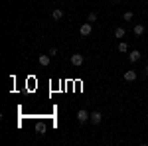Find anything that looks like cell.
Masks as SVG:
<instances>
[{
  "mask_svg": "<svg viewBox=\"0 0 148 146\" xmlns=\"http://www.w3.org/2000/svg\"><path fill=\"white\" fill-rule=\"evenodd\" d=\"M75 117H77V121H79V123L83 124V123H87V121L91 119V112H89V111H85V109H79Z\"/></svg>",
  "mask_w": 148,
  "mask_h": 146,
  "instance_id": "1",
  "label": "cell"
},
{
  "mask_svg": "<svg viewBox=\"0 0 148 146\" xmlns=\"http://www.w3.org/2000/svg\"><path fill=\"white\" fill-rule=\"evenodd\" d=\"M91 30H93L91 22H87V24H83V26L79 28V34L83 36V38H87V36H91Z\"/></svg>",
  "mask_w": 148,
  "mask_h": 146,
  "instance_id": "2",
  "label": "cell"
},
{
  "mask_svg": "<svg viewBox=\"0 0 148 146\" xmlns=\"http://www.w3.org/2000/svg\"><path fill=\"white\" fill-rule=\"evenodd\" d=\"M83 61H85V57L81 56V53H73V56H71V63H73L75 67H79V65H83Z\"/></svg>",
  "mask_w": 148,
  "mask_h": 146,
  "instance_id": "3",
  "label": "cell"
},
{
  "mask_svg": "<svg viewBox=\"0 0 148 146\" xmlns=\"http://www.w3.org/2000/svg\"><path fill=\"white\" fill-rule=\"evenodd\" d=\"M123 79H125V81H128V83H132V81L136 79V71H132V69H128V71H125V75H123Z\"/></svg>",
  "mask_w": 148,
  "mask_h": 146,
  "instance_id": "4",
  "label": "cell"
},
{
  "mask_svg": "<svg viewBox=\"0 0 148 146\" xmlns=\"http://www.w3.org/2000/svg\"><path fill=\"white\" fill-rule=\"evenodd\" d=\"M89 121H91L93 124H99V123L103 121V114H101L99 111H93V112H91V119H89Z\"/></svg>",
  "mask_w": 148,
  "mask_h": 146,
  "instance_id": "5",
  "label": "cell"
},
{
  "mask_svg": "<svg viewBox=\"0 0 148 146\" xmlns=\"http://www.w3.org/2000/svg\"><path fill=\"white\" fill-rule=\"evenodd\" d=\"M49 53H42V56L38 57V61H40V65H44V67H47V65H49Z\"/></svg>",
  "mask_w": 148,
  "mask_h": 146,
  "instance_id": "6",
  "label": "cell"
},
{
  "mask_svg": "<svg viewBox=\"0 0 148 146\" xmlns=\"http://www.w3.org/2000/svg\"><path fill=\"white\" fill-rule=\"evenodd\" d=\"M140 57H142V56H140V51H138V49H134V51H130V53H128V59H130L132 63H136Z\"/></svg>",
  "mask_w": 148,
  "mask_h": 146,
  "instance_id": "7",
  "label": "cell"
},
{
  "mask_svg": "<svg viewBox=\"0 0 148 146\" xmlns=\"http://www.w3.org/2000/svg\"><path fill=\"white\" fill-rule=\"evenodd\" d=\"M144 32H146V28L142 24H136L134 26V36H144Z\"/></svg>",
  "mask_w": 148,
  "mask_h": 146,
  "instance_id": "8",
  "label": "cell"
},
{
  "mask_svg": "<svg viewBox=\"0 0 148 146\" xmlns=\"http://www.w3.org/2000/svg\"><path fill=\"white\" fill-rule=\"evenodd\" d=\"M51 18H53V20H61V18H63V10H59V8L53 10L51 12Z\"/></svg>",
  "mask_w": 148,
  "mask_h": 146,
  "instance_id": "9",
  "label": "cell"
},
{
  "mask_svg": "<svg viewBox=\"0 0 148 146\" xmlns=\"http://www.w3.org/2000/svg\"><path fill=\"white\" fill-rule=\"evenodd\" d=\"M119 51H121V53H126V51H128V44H126V42H121V44H119Z\"/></svg>",
  "mask_w": 148,
  "mask_h": 146,
  "instance_id": "10",
  "label": "cell"
},
{
  "mask_svg": "<svg viewBox=\"0 0 148 146\" xmlns=\"http://www.w3.org/2000/svg\"><path fill=\"white\" fill-rule=\"evenodd\" d=\"M125 28H116V30H114V38H125Z\"/></svg>",
  "mask_w": 148,
  "mask_h": 146,
  "instance_id": "11",
  "label": "cell"
},
{
  "mask_svg": "<svg viewBox=\"0 0 148 146\" xmlns=\"http://www.w3.org/2000/svg\"><path fill=\"white\" fill-rule=\"evenodd\" d=\"M95 20H97V12H91V14H89V16H87V22H95Z\"/></svg>",
  "mask_w": 148,
  "mask_h": 146,
  "instance_id": "12",
  "label": "cell"
},
{
  "mask_svg": "<svg viewBox=\"0 0 148 146\" xmlns=\"http://www.w3.org/2000/svg\"><path fill=\"white\" fill-rule=\"evenodd\" d=\"M123 20L130 22V20H132V12H125V14H123Z\"/></svg>",
  "mask_w": 148,
  "mask_h": 146,
  "instance_id": "13",
  "label": "cell"
},
{
  "mask_svg": "<svg viewBox=\"0 0 148 146\" xmlns=\"http://www.w3.org/2000/svg\"><path fill=\"white\" fill-rule=\"evenodd\" d=\"M47 53H49V56L53 57V56H57L59 51H57V47H49V51H47Z\"/></svg>",
  "mask_w": 148,
  "mask_h": 146,
  "instance_id": "14",
  "label": "cell"
},
{
  "mask_svg": "<svg viewBox=\"0 0 148 146\" xmlns=\"http://www.w3.org/2000/svg\"><path fill=\"white\" fill-rule=\"evenodd\" d=\"M144 73H146V75H148V65H146V67H144Z\"/></svg>",
  "mask_w": 148,
  "mask_h": 146,
  "instance_id": "15",
  "label": "cell"
},
{
  "mask_svg": "<svg viewBox=\"0 0 148 146\" xmlns=\"http://www.w3.org/2000/svg\"><path fill=\"white\" fill-rule=\"evenodd\" d=\"M116 2H119V0H116Z\"/></svg>",
  "mask_w": 148,
  "mask_h": 146,
  "instance_id": "16",
  "label": "cell"
}]
</instances>
